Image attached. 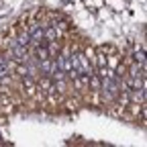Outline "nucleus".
I'll return each instance as SVG.
<instances>
[{
  "label": "nucleus",
  "mask_w": 147,
  "mask_h": 147,
  "mask_svg": "<svg viewBox=\"0 0 147 147\" xmlns=\"http://www.w3.org/2000/svg\"><path fill=\"white\" fill-rule=\"evenodd\" d=\"M45 47H47V55H49L51 59H55V57L59 55L61 47H63V41H61V39H51V41H49Z\"/></svg>",
  "instance_id": "nucleus-1"
},
{
  "label": "nucleus",
  "mask_w": 147,
  "mask_h": 147,
  "mask_svg": "<svg viewBox=\"0 0 147 147\" xmlns=\"http://www.w3.org/2000/svg\"><path fill=\"white\" fill-rule=\"evenodd\" d=\"M90 90H94V92L100 90V76H98L96 71H92V74H90Z\"/></svg>",
  "instance_id": "nucleus-2"
},
{
  "label": "nucleus",
  "mask_w": 147,
  "mask_h": 147,
  "mask_svg": "<svg viewBox=\"0 0 147 147\" xmlns=\"http://www.w3.org/2000/svg\"><path fill=\"white\" fill-rule=\"evenodd\" d=\"M133 59H135L137 63L145 65V53H143V49H139V51H135V53H133Z\"/></svg>",
  "instance_id": "nucleus-3"
}]
</instances>
